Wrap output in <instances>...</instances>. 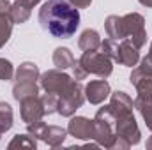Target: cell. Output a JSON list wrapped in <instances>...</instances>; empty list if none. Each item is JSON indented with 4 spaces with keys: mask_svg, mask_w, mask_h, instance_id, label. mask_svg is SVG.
<instances>
[{
    "mask_svg": "<svg viewBox=\"0 0 152 150\" xmlns=\"http://www.w3.org/2000/svg\"><path fill=\"white\" fill-rule=\"evenodd\" d=\"M39 23L53 37L69 39L80 27V11L67 0H46L39 9Z\"/></svg>",
    "mask_w": 152,
    "mask_h": 150,
    "instance_id": "obj_1",
    "label": "cell"
},
{
    "mask_svg": "<svg viewBox=\"0 0 152 150\" xmlns=\"http://www.w3.org/2000/svg\"><path fill=\"white\" fill-rule=\"evenodd\" d=\"M73 69V76L75 79H85L88 74H96L99 78H108L113 73V60L104 55L103 51H83V55L75 62Z\"/></svg>",
    "mask_w": 152,
    "mask_h": 150,
    "instance_id": "obj_2",
    "label": "cell"
},
{
    "mask_svg": "<svg viewBox=\"0 0 152 150\" xmlns=\"http://www.w3.org/2000/svg\"><path fill=\"white\" fill-rule=\"evenodd\" d=\"M117 138L115 134V115L110 104L99 108L96 117H94V141L99 147L110 149L113 140Z\"/></svg>",
    "mask_w": 152,
    "mask_h": 150,
    "instance_id": "obj_3",
    "label": "cell"
},
{
    "mask_svg": "<svg viewBox=\"0 0 152 150\" xmlns=\"http://www.w3.org/2000/svg\"><path fill=\"white\" fill-rule=\"evenodd\" d=\"M85 103V87L78 81L73 79L69 83V87L64 90V94L58 97V108L57 113L62 117H73L78 108H81Z\"/></svg>",
    "mask_w": 152,
    "mask_h": 150,
    "instance_id": "obj_4",
    "label": "cell"
},
{
    "mask_svg": "<svg viewBox=\"0 0 152 150\" xmlns=\"http://www.w3.org/2000/svg\"><path fill=\"white\" fill-rule=\"evenodd\" d=\"M126 39H129L136 48H143L147 44V30H145V18L140 12H129L122 16Z\"/></svg>",
    "mask_w": 152,
    "mask_h": 150,
    "instance_id": "obj_5",
    "label": "cell"
},
{
    "mask_svg": "<svg viewBox=\"0 0 152 150\" xmlns=\"http://www.w3.org/2000/svg\"><path fill=\"white\" fill-rule=\"evenodd\" d=\"M115 134L122 140H126L131 147L133 145H138L140 140H142V133H140V127L136 124V118L133 113H127V115H120L115 118Z\"/></svg>",
    "mask_w": 152,
    "mask_h": 150,
    "instance_id": "obj_6",
    "label": "cell"
},
{
    "mask_svg": "<svg viewBox=\"0 0 152 150\" xmlns=\"http://www.w3.org/2000/svg\"><path fill=\"white\" fill-rule=\"evenodd\" d=\"M41 87L44 92L48 94H55V95H62L64 90L69 87V83L73 81V78L69 74H66L62 69H50L46 73L41 74Z\"/></svg>",
    "mask_w": 152,
    "mask_h": 150,
    "instance_id": "obj_7",
    "label": "cell"
},
{
    "mask_svg": "<svg viewBox=\"0 0 152 150\" xmlns=\"http://www.w3.org/2000/svg\"><path fill=\"white\" fill-rule=\"evenodd\" d=\"M131 85L136 88V97L142 99H152V67L140 64L129 76Z\"/></svg>",
    "mask_w": 152,
    "mask_h": 150,
    "instance_id": "obj_8",
    "label": "cell"
},
{
    "mask_svg": "<svg viewBox=\"0 0 152 150\" xmlns=\"http://www.w3.org/2000/svg\"><path fill=\"white\" fill-rule=\"evenodd\" d=\"M67 134H71L76 140H83V141L94 140V120H90L87 117L73 115L67 124Z\"/></svg>",
    "mask_w": 152,
    "mask_h": 150,
    "instance_id": "obj_9",
    "label": "cell"
},
{
    "mask_svg": "<svg viewBox=\"0 0 152 150\" xmlns=\"http://www.w3.org/2000/svg\"><path fill=\"white\" fill-rule=\"evenodd\" d=\"M20 108H21V120H23L25 124L41 120V118L46 115L42 99H41L39 95H32V97H27V99L20 101Z\"/></svg>",
    "mask_w": 152,
    "mask_h": 150,
    "instance_id": "obj_10",
    "label": "cell"
},
{
    "mask_svg": "<svg viewBox=\"0 0 152 150\" xmlns=\"http://www.w3.org/2000/svg\"><path fill=\"white\" fill-rule=\"evenodd\" d=\"M112 94V88H110V83L101 78V79H94L90 83L85 85V99L90 103V104H101L104 103L106 97H110Z\"/></svg>",
    "mask_w": 152,
    "mask_h": 150,
    "instance_id": "obj_11",
    "label": "cell"
},
{
    "mask_svg": "<svg viewBox=\"0 0 152 150\" xmlns=\"http://www.w3.org/2000/svg\"><path fill=\"white\" fill-rule=\"evenodd\" d=\"M115 62H118L120 66L126 67H133L140 62V48H136L129 39H122L118 41V48H117V57Z\"/></svg>",
    "mask_w": 152,
    "mask_h": 150,
    "instance_id": "obj_12",
    "label": "cell"
},
{
    "mask_svg": "<svg viewBox=\"0 0 152 150\" xmlns=\"http://www.w3.org/2000/svg\"><path fill=\"white\" fill-rule=\"evenodd\" d=\"M41 0H16L14 4H11V9H9V16L14 23L21 25L25 23L30 14H32V9L37 5Z\"/></svg>",
    "mask_w": 152,
    "mask_h": 150,
    "instance_id": "obj_13",
    "label": "cell"
},
{
    "mask_svg": "<svg viewBox=\"0 0 152 150\" xmlns=\"http://www.w3.org/2000/svg\"><path fill=\"white\" fill-rule=\"evenodd\" d=\"M110 108L113 110L115 118L120 117V115H127V113H133L134 108V101L122 90H117L113 94H110Z\"/></svg>",
    "mask_w": 152,
    "mask_h": 150,
    "instance_id": "obj_14",
    "label": "cell"
},
{
    "mask_svg": "<svg viewBox=\"0 0 152 150\" xmlns=\"http://www.w3.org/2000/svg\"><path fill=\"white\" fill-rule=\"evenodd\" d=\"M66 138H67V129H64L60 125H48L46 124V127H44V131H42L39 140L44 141L48 147L57 149V147H60L66 141Z\"/></svg>",
    "mask_w": 152,
    "mask_h": 150,
    "instance_id": "obj_15",
    "label": "cell"
},
{
    "mask_svg": "<svg viewBox=\"0 0 152 150\" xmlns=\"http://www.w3.org/2000/svg\"><path fill=\"white\" fill-rule=\"evenodd\" d=\"M41 78L39 67L34 62H23L14 74V83H37V79Z\"/></svg>",
    "mask_w": 152,
    "mask_h": 150,
    "instance_id": "obj_16",
    "label": "cell"
},
{
    "mask_svg": "<svg viewBox=\"0 0 152 150\" xmlns=\"http://www.w3.org/2000/svg\"><path fill=\"white\" fill-rule=\"evenodd\" d=\"M78 48L81 51H96L101 48V37H99V32L94 30V28H87L80 34L78 39Z\"/></svg>",
    "mask_w": 152,
    "mask_h": 150,
    "instance_id": "obj_17",
    "label": "cell"
},
{
    "mask_svg": "<svg viewBox=\"0 0 152 150\" xmlns=\"http://www.w3.org/2000/svg\"><path fill=\"white\" fill-rule=\"evenodd\" d=\"M104 30L108 34V37L115 39V41H122L126 39V28H124V20L122 16H108L104 20Z\"/></svg>",
    "mask_w": 152,
    "mask_h": 150,
    "instance_id": "obj_18",
    "label": "cell"
},
{
    "mask_svg": "<svg viewBox=\"0 0 152 150\" xmlns=\"http://www.w3.org/2000/svg\"><path fill=\"white\" fill-rule=\"evenodd\" d=\"M75 55H73V51L69 50V48H64V46H60V48H57L55 51H53V64H55V67L57 69H71L73 66H75Z\"/></svg>",
    "mask_w": 152,
    "mask_h": 150,
    "instance_id": "obj_19",
    "label": "cell"
},
{
    "mask_svg": "<svg viewBox=\"0 0 152 150\" xmlns=\"http://www.w3.org/2000/svg\"><path fill=\"white\" fill-rule=\"evenodd\" d=\"M39 95V87L37 83H14L12 87V97L20 103L27 97Z\"/></svg>",
    "mask_w": 152,
    "mask_h": 150,
    "instance_id": "obj_20",
    "label": "cell"
},
{
    "mask_svg": "<svg viewBox=\"0 0 152 150\" xmlns=\"http://www.w3.org/2000/svg\"><path fill=\"white\" fill-rule=\"evenodd\" d=\"M134 108H136V110L140 111V115L143 117L147 129L152 131V99H142V97H136V99H134Z\"/></svg>",
    "mask_w": 152,
    "mask_h": 150,
    "instance_id": "obj_21",
    "label": "cell"
},
{
    "mask_svg": "<svg viewBox=\"0 0 152 150\" xmlns=\"http://www.w3.org/2000/svg\"><path fill=\"white\" fill-rule=\"evenodd\" d=\"M9 149H27V150H34L37 147V141H36V138L32 136V134H16L12 140H11V143L7 145Z\"/></svg>",
    "mask_w": 152,
    "mask_h": 150,
    "instance_id": "obj_22",
    "label": "cell"
},
{
    "mask_svg": "<svg viewBox=\"0 0 152 150\" xmlns=\"http://www.w3.org/2000/svg\"><path fill=\"white\" fill-rule=\"evenodd\" d=\"M12 25H14V21L11 20L9 12L0 14V48L5 46V42L9 41L11 34H12Z\"/></svg>",
    "mask_w": 152,
    "mask_h": 150,
    "instance_id": "obj_23",
    "label": "cell"
},
{
    "mask_svg": "<svg viewBox=\"0 0 152 150\" xmlns=\"http://www.w3.org/2000/svg\"><path fill=\"white\" fill-rule=\"evenodd\" d=\"M11 127H12V108L7 103L0 101V133L4 134Z\"/></svg>",
    "mask_w": 152,
    "mask_h": 150,
    "instance_id": "obj_24",
    "label": "cell"
},
{
    "mask_svg": "<svg viewBox=\"0 0 152 150\" xmlns=\"http://www.w3.org/2000/svg\"><path fill=\"white\" fill-rule=\"evenodd\" d=\"M41 99H42V104H44V111L46 115H51V113L57 111V108H58V95H55V94H44V95H41Z\"/></svg>",
    "mask_w": 152,
    "mask_h": 150,
    "instance_id": "obj_25",
    "label": "cell"
},
{
    "mask_svg": "<svg viewBox=\"0 0 152 150\" xmlns=\"http://www.w3.org/2000/svg\"><path fill=\"white\" fill-rule=\"evenodd\" d=\"M14 76V66L7 58H0V79L2 81H11Z\"/></svg>",
    "mask_w": 152,
    "mask_h": 150,
    "instance_id": "obj_26",
    "label": "cell"
},
{
    "mask_svg": "<svg viewBox=\"0 0 152 150\" xmlns=\"http://www.w3.org/2000/svg\"><path fill=\"white\" fill-rule=\"evenodd\" d=\"M117 48H118V41H115L112 37L101 41V51L104 55H108L112 60H115V57H117Z\"/></svg>",
    "mask_w": 152,
    "mask_h": 150,
    "instance_id": "obj_27",
    "label": "cell"
},
{
    "mask_svg": "<svg viewBox=\"0 0 152 150\" xmlns=\"http://www.w3.org/2000/svg\"><path fill=\"white\" fill-rule=\"evenodd\" d=\"M67 2H71L75 7L78 9H87V7H90V4H92V0H67Z\"/></svg>",
    "mask_w": 152,
    "mask_h": 150,
    "instance_id": "obj_28",
    "label": "cell"
},
{
    "mask_svg": "<svg viewBox=\"0 0 152 150\" xmlns=\"http://www.w3.org/2000/svg\"><path fill=\"white\" fill-rule=\"evenodd\" d=\"M142 64H143V66H149V67H152V42H151V48H149L147 57H143V58H142Z\"/></svg>",
    "mask_w": 152,
    "mask_h": 150,
    "instance_id": "obj_29",
    "label": "cell"
},
{
    "mask_svg": "<svg viewBox=\"0 0 152 150\" xmlns=\"http://www.w3.org/2000/svg\"><path fill=\"white\" fill-rule=\"evenodd\" d=\"M9 9H11V2L9 0H0V14L9 12Z\"/></svg>",
    "mask_w": 152,
    "mask_h": 150,
    "instance_id": "obj_30",
    "label": "cell"
},
{
    "mask_svg": "<svg viewBox=\"0 0 152 150\" xmlns=\"http://www.w3.org/2000/svg\"><path fill=\"white\" fill-rule=\"evenodd\" d=\"M143 7H152V0H138Z\"/></svg>",
    "mask_w": 152,
    "mask_h": 150,
    "instance_id": "obj_31",
    "label": "cell"
},
{
    "mask_svg": "<svg viewBox=\"0 0 152 150\" xmlns=\"http://www.w3.org/2000/svg\"><path fill=\"white\" fill-rule=\"evenodd\" d=\"M147 149H149V150H152V136L149 138V140H147Z\"/></svg>",
    "mask_w": 152,
    "mask_h": 150,
    "instance_id": "obj_32",
    "label": "cell"
},
{
    "mask_svg": "<svg viewBox=\"0 0 152 150\" xmlns=\"http://www.w3.org/2000/svg\"><path fill=\"white\" fill-rule=\"evenodd\" d=\"M0 138H2V133H0Z\"/></svg>",
    "mask_w": 152,
    "mask_h": 150,
    "instance_id": "obj_33",
    "label": "cell"
}]
</instances>
